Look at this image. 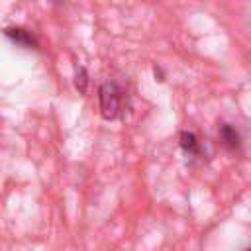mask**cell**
Returning a JSON list of instances; mask_svg holds the SVG:
<instances>
[{
    "instance_id": "obj_1",
    "label": "cell",
    "mask_w": 251,
    "mask_h": 251,
    "mask_svg": "<svg viewBox=\"0 0 251 251\" xmlns=\"http://www.w3.org/2000/svg\"><path fill=\"white\" fill-rule=\"evenodd\" d=\"M98 106H100V114L104 120L108 122L118 120L124 114V106H126L124 88L116 80L102 82L98 88Z\"/></svg>"
},
{
    "instance_id": "obj_2",
    "label": "cell",
    "mask_w": 251,
    "mask_h": 251,
    "mask_svg": "<svg viewBox=\"0 0 251 251\" xmlns=\"http://www.w3.org/2000/svg\"><path fill=\"white\" fill-rule=\"evenodd\" d=\"M4 35H6L12 43H16L18 47H24V49H37V47H39L37 37H35L31 31L24 29V27H6V29H4Z\"/></svg>"
},
{
    "instance_id": "obj_3",
    "label": "cell",
    "mask_w": 251,
    "mask_h": 251,
    "mask_svg": "<svg viewBox=\"0 0 251 251\" xmlns=\"http://www.w3.org/2000/svg\"><path fill=\"white\" fill-rule=\"evenodd\" d=\"M218 135H220V143L224 145V149H227L231 153L241 149V135L231 124H222Z\"/></svg>"
},
{
    "instance_id": "obj_4",
    "label": "cell",
    "mask_w": 251,
    "mask_h": 251,
    "mask_svg": "<svg viewBox=\"0 0 251 251\" xmlns=\"http://www.w3.org/2000/svg\"><path fill=\"white\" fill-rule=\"evenodd\" d=\"M178 145H180V149H182L186 155H190V157H200V155H202L200 141H198L196 133H192V131H180V133H178Z\"/></svg>"
},
{
    "instance_id": "obj_5",
    "label": "cell",
    "mask_w": 251,
    "mask_h": 251,
    "mask_svg": "<svg viewBox=\"0 0 251 251\" xmlns=\"http://www.w3.org/2000/svg\"><path fill=\"white\" fill-rule=\"evenodd\" d=\"M88 82H90L88 71H86L84 67H80V69L76 71V75H75V88H76L80 94H84V92L88 90Z\"/></svg>"
},
{
    "instance_id": "obj_6",
    "label": "cell",
    "mask_w": 251,
    "mask_h": 251,
    "mask_svg": "<svg viewBox=\"0 0 251 251\" xmlns=\"http://www.w3.org/2000/svg\"><path fill=\"white\" fill-rule=\"evenodd\" d=\"M153 75H155V78H157V80H163V73H161V69H159L157 65L153 67Z\"/></svg>"
},
{
    "instance_id": "obj_7",
    "label": "cell",
    "mask_w": 251,
    "mask_h": 251,
    "mask_svg": "<svg viewBox=\"0 0 251 251\" xmlns=\"http://www.w3.org/2000/svg\"><path fill=\"white\" fill-rule=\"evenodd\" d=\"M245 251H251V247H249V249H245Z\"/></svg>"
}]
</instances>
